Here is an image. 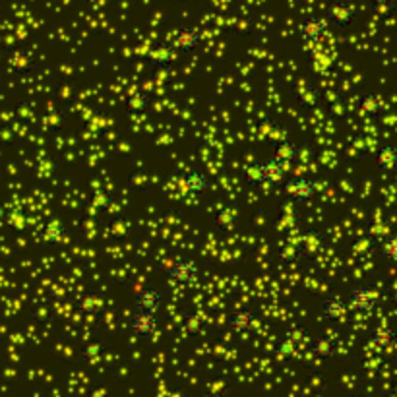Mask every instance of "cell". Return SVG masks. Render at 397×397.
I'll return each instance as SVG.
<instances>
[{"instance_id":"obj_1","label":"cell","mask_w":397,"mask_h":397,"mask_svg":"<svg viewBox=\"0 0 397 397\" xmlns=\"http://www.w3.org/2000/svg\"><path fill=\"white\" fill-rule=\"evenodd\" d=\"M378 303H380V291L374 285H368V283H358L347 295L349 312H356V314L374 312Z\"/></svg>"},{"instance_id":"obj_2","label":"cell","mask_w":397,"mask_h":397,"mask_svg":"<svg viewBox=\"0 0 397 397\" xmlns=\"http://www.w3.org/2000/svg\"><path fill=\"white\" fill-rule=\"evenodd\" d=\"M200 267L192 256H176L167 267V279L176 287H190L198 281Z\"/></svg>"},{"instance_id":"obj_3","label":"cell","mask_w":397,"mask_h":397,"mask_svg":"<svg viewBox=\"0 0 397 397\" xmlns=\"http://www.w3.org/2000/svg\"><path fill=\"white\" fill-rule=\"evenodd\" d=\"M329 31V21L324 16H316V14H310V16H305L301 18L298 23H296V35L303 43H308V45H316L320 43Z\"/></svg>"},{"instance_id":"obj_4","label":"cell","mask_w":397,"mask_h":397,"mask_svg":"<svg viewBox=\"0 0 397 397\" xmlns=\"http://www.w3.org/2000/svg\"><path fill=\"white\" fill-rule=\"evenodd\" d=\"M285 192L295 205H306L318 196V184L305 174H296L285 183Z\"/></svg>"},{"instance_id":"obj_5","label":"cell","mask_w":397,"mask_h":397,"mask_svg":"<svg viewBox=\"0 0 397 397\" xmlns=\"http://www.w3.org/2000/svg\"><path fill=\"white\" fill-rule=\"evenodd\" d=\"M159 324H161V320H159L157 312L142 310V308H134L130 320H128L130 334L136 337H142V339L155 336L157 329H159Z\"/></svg>"},{"instance_id":"obj_6","label":"cell","mask_w":397,"mask_h":397,"mask_svg":"<svg viewBox=\"0 0 397 397\" xmlns=\"http://www.w3.org/2000/svg\"><path fill=\"white\" fill-rule=\"evenodd\" d=\"M356 16H358V10H356L355 2H349V0H334L326 10L329 26H334L337 30H347L356 20Z\"/></svg>"},{"instance_id":"obj_7","label":"cell","mask_w":397,"mask_h":397,"mask_svg":"<svg viewBox=\"0 0 397 397\" xmlns=\"http://www.w3.org/2000/svg\"><path fill=\"white\" fill-rule=\"evenodd\" d=\"M258 322V316H256L254 308L245 305H236L229 310V316H227V326L229 329L236 334V336H243V334H248L252 332Z\"/></svg>"},{"instance_id":"obj_8","label":"cell","mask_w":397,"mask_h":397,"mask_svg":"<svg viewBox=\"0 0 397 397\" xmlns=\"http://www.w3.org/2000/svg\"><path fill=\"white\" fill-rule=\"evenodd\" d=\"M308 349L312 356H316L318 360L329 363L339 355V341L329 334H316L314 337H310L308 341Z\"/></svg>"},{"instance_id":"obj_9","label":"cell","mask_w":397,"mask_h":397,"mask_svg":"<svg viewBox=\"0 0 397 397\" xmlns=\"http://www.w3.org/2000/svg\"><path fill=\"white\" fill-rule=\"evenodd\" d=\"M260 167H262V174H264V184H267V186H281V184L287 183L289 163L279 159L277 155L262 159Z\"/></svg>"},{"instance_id":"obj_10","label":"cell","mask_w":397,"mask_h":397,"mask_svg":"<svg viewBox=\"0 0 397 397\" xmlns=\"http://www.w3.org/2000/svg\"><path fill=\"white\" fill-rule=\"evenodd\" d=\"M200 43H202V35H200L198 28H194V26H186V28L176 30L171 37V45L176 49L179 54H192V52L198 51Z\"/></svg>"},{"instance_id":"obj_11","label":"cell","mask_w":397,"mask_h":397,"mask_svg":"<svg viewBox=\"0 0 397 397\" xmlns=\"http://www.w3.org/2000/svg\"><path fill=\"white\" fill-rule=\"evenodd\" d=\"M347 312H349L347 296H341L339 293H329L324 296V301L320 303V308H318L320 318H324L327 322H339L345 318Z\"/></svg>"},{"instance_id":"obj_12","label":"cell","mask_w":397,"mask_h":397,"mask_svg":"<svg viewBox=\"0 0 397 397\" xmlns=\"http://www.w3.org/2000/svg\"><path fill=\"white\" fill-rule=\"evenodd\" d=\"M183 190L190 198H204L210 192V176L202 169H188L181 179Z\"/></svg>"},{"instance_id":"obj_13","label":"cell","mask_w":397,"mask_h":397,"mask_svg":"<svg viewBox=\"0 0 397 397\" xmlns=\"http://www.w3.org/2000/svg\"><path fill=\"white\" fill-rule=\"evenodd\" d=\"M368 345L380 353L391 351L397 345V327L391 324H378L368 334Z\"/></svg>"},{"instance_id":"obj_14","label":"cell","mask_w":397,"mask_h":397,"mask_svg":"<svg viewBox=\"0 0 397 397\" xmlns=\"http://www.w3.org/2000/svg\"><path fill=\"white\" fill-rule=\"evenodd\" d=\"M165 295L163 291L157 285H143L138 289V293L134 295V308H142V310H152V312H157L161 306H163Z\"/></svg>"},{"instance_id":"obj_15","label":"cell","mask_w":397,"mask_h":397,"mask_svg":"<svg viewBox=\"0 0 397 397\" xmlns=\"http://www.w3.org/2000/svg\"><path fill=\"white\" fill-rule=\"evenodd\" d=\"M179 59V52L174 49L171 43H157L153 45V49L147 52V62L150 66L155 70H167L169 66H173L174 62Z\"/></svg>"},{"instance_id":"obj_16","label":"cell","mask_w":397,"mask_h":397,"mask_svg":"<svg viewBox=\"0 0 397 397\" xmlns=\"http://www.w3.org/2000/svg\"><path fill=\"white\" fill-rule=\"evenodd\" d=\"M66 234H68L66 223L61 221V219H51L49 223L43 227L41 243L45 246H49V248H57V246L64 245Z\"/></svg>"},{"instance_id":"obj_17","label":"cell","mask_w":397,"mask_h":397,"mask_svg":"<svg viewBox=\"0 0 397 397\" xmlns=\"http://www.w3.org/2000/svg\"><path fill=\"white\" fill-rule=\"evenodd\" d=\"M374 165L382 173H391L397 169V145L394 143H380L374 152Z\"/></svg>"},{"instance_id":"obj_18","label":"cell","mask_w":397,"mask_h":397,"mask_svg":"<svg viewBox=\"0 0 397 397\" xmlns=\"http://www.w3.org/2000/svg\"><path fill=\"white\" fill-rule=\"evenodd\" d=\"M296 351H298V337H296L295 329H289L277 339L275 355L279 356L281 360H289V358H293L296 355Z\"/></svg>"},{"instance_id":"obj_19","label":"cell","mask_w":397,"mask_h":397,"mask_svg":"<svg viewBox=\"0 0 397 397\" xmlns=\"http://www.w3.org/2000/svg\"><path fill=\"white\" fill-rule=\"evenodd\" d=\"M360 111L367 114L368 119H378L384 109H386V105H384V99L380 97V93L376 92H367L360 95Z\"/></svg>"},{"instance_id":"obj_20","label":"cell","mask_w":397,"mask_h":397,"mask_svg":"<svg viewBox=\"0 0 397 397\" xmlns=\"http://www.w3.org/2000/svg\"><path fill=\"white\" fill-rule=\"evenodd\" d=\"M76 306H78V310L85 316H97L105 310V303H103V298L97 295V293H83V295L78 298Z\"/></svg>"},{"instance_id":"obj_21","label":"cell","mask_w":397,"mask_h":397,"mask_svg":"<svg viewBox=\"0 0 397 397\" xmlns=\"http://www.w3.org/2000/svg\"><path fill=\"white\" fill-rule=\"evenodd\" d=\"M274 152L279 159H283L287 163H291V161H296V159H298V155H301V145L293 142V140L285 138V140L275 143Z\"/></svg>"},{"instance_id":"obj_22","label":"cell","mask_w":397,"mask_h":397,"mask_svg":"<svg viewBox=\"0 0 397 397\" xmlns=\"http://www.w3.org/2000/svg\"><path fill=\"white\" fill-rule=\"evenodd\" d=\"M214 221L219 229H223V231H233L234 227L238 225V214H236V210L229 207V205H225V207H221V210L215 214Z\"/></svg>"},{"instance_id":"obj_23","label":"cell","mask_w":397,"mask_h":397,"mask_svg":"<svg viewBox=\"0 0 397 397\" xmlns=\"http://www.w3.org/2000/svg\"><path fill=\"white\" fill-rule=\"evenodd\" d=\"M301 246H303V250H305V256L318 254V252L322 250V246H324L322 233H318V231H308V233H305L303 238H301Z\"/></svg>"},{"instance_id":"obj_24","label":"cell","mask_w":397,"mask_h":397,"mask_svg":"<svg viewBox=\"0 0 397 397\" xmlns=\"http://www.w3.org/2000/svg\"><path fill=\"white\" fill-rule=\"evenodd\" d=\"M204 318L198 314V312H186L183 318V329L188 334V336H200L204 332Z\"/></svg>"},{"instance_id":"obj_25","label":"cell","mask_w":397,"mask_h":397,"mask_svg":"<svg viewBox=\"0 0 397 397\" xmlns=\"http://www.w3.org/2000/svg\"><path fill=\"white\" fill-rule=\"evenodd\" d=\"M305 256V250H303V246H301V241L298 243H287L281 250H279V260L283 262V264H296L301 258Z\"/></svg>"},{"instance_id":"obj_26","label":"cell","mask_w":397,"mask_h":397,"mask_svg":"<svg viewBox=\"0 0 397 397\" xmlns=\"http://www.w3.org/2000/svg\"><path fill=\"white\" fill-rule=\"evenodd\" d=\"M380 252L389 264L397 265V234H387L384 241H380Z\"/></svg>"},{"instance_id":"obj_27","label":"cell","mask_w":397,"mask_h":397,"mask_svg":"<svg viewBox=\"0 0 397 397\" xmlns=\"http://www.w3.org/2000/svg\"><path fill=\"white\" fill-rule=\"evenodd\" d=\"M245 181L250 188H260L264 184V174H262V167H260V161H254L250 163L245 169Z\"/></svg>"},{"instance_id":"obj_28","label":"cell","mask_w":397,"mask_h":397,"mask_svg":"<svg viewBox=\"0 0 397 397\" xmlns=\"http://www.w3.org/2000/svg\"><path fill=\"white\" fill-rule=\"evenodd\" d=\"M150 107V95L147 93H132L126 101V109L130 112H142Z\"/></svg>"},{"instance_id":"obj_29","label":"cell","mask_w":397,"mask_h":397,"mask_svg":"<svg viewBox=\"0 0 397 397\" xmlns=\"http://www.w3.org/2000/svg\"><path fill=\"white\" fill-rule=\"evenodd\" d=\"M374 8L380 14H387V12L394 10V4H391V0H374Z\"/></svg>"}]
</instances>
